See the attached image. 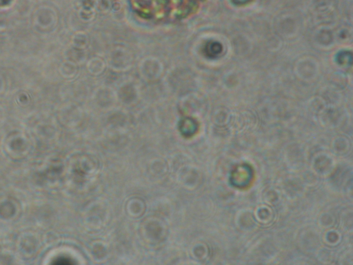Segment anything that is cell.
Masks as SVG:
<instances>
[{"label":"cell","instance_id":"obj_1","mask_svg":"<svg viewBox=\"0 0 353 265\" xmlns=\"http://www.w3.org/2000/svg\"><path fill=\"white\" fill-rule=\"evenodd\" d=\"M134 9L147 17H180L193 11L201 0H132Z\"/></svg>","mask_w":353,"mask_h":265},{"label":"cell","instance_id":"obj_2","mask_svg":"<svg viewBox=\"0 0 353 265\" xmlns=\"http://www.w3.org/2000/svg\"><path fill=\"white\" fill-rule=\"evenodd\" d=\"M350 56H351V55H348V52H345V54L341 52L338 55L337 60L341 64L348 63V62L350 63L352 61V58L348 59Z\"/></svg>","mask_w":353,"mask_h":265}]
</instances>
